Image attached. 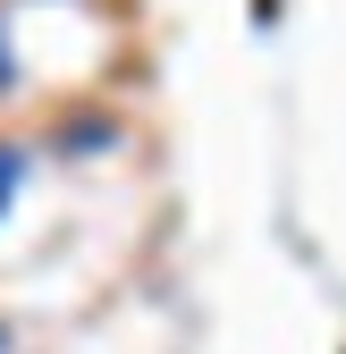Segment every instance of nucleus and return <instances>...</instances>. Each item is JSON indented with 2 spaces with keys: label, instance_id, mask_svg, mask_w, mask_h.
<instances>
[{
  "label": "nucleus",
  "instance_id": "obj_1",
  "mask_svg": "<svg viewBox=\"0 0 346 354\" xmlns=\"http://www.w3.org/2000/svg\"><path fill=\"white\" fill-rule=\"evenodd\" d=\"M9 194H17V152L0 144V211H9Z\"/></svg>",
  "mask_w": 346,
  "mask_h": 354
},
{
  "label": "nucleus",
  "instance_id": "obj_2",
  "mask_svg": "<svg viewBox=\"0 0 346 354\" xmlns=\"http://www.w3.org/2000/svg\"><path fill=\"white\" fill-rule=\"evenodd\" d=\"M0 84H9V59H0Z\"/></svg>",
  "mask_w": 346,
  "mask_h": 354
}]
</instances>
